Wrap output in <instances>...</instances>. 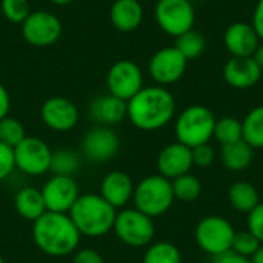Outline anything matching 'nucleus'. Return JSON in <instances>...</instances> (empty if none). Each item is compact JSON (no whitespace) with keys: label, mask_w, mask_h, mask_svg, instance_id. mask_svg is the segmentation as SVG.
<instances>
[{"label":"nucleus","mask_w":263,"mask_h":263,"mask_svg":"<svg viewBox=\"0 0 263 263\" xmlns=\"http://www.w3.org/2000/svg\"><path fill=\"white\" fill-rule=\"evenodd\" d=\"M126 117L140 131H157L176 114L174 96L165 86H143L126 102Z\"/></svg>","instance_id":"obj_1"},{"label":"nucleus","mask_w":263,"mask_h":263,"mask_svg":"<svg viewBox=\"0 0 263 263\" xmlns=\"http://www.w3.org/2000/svg\"><path fill=\"white\" fill-rule=\"evenodd\" d=\"M82 234L76 228L69 214L46 211L32 222V240L46 256L66 257L74 254L80 245Z\"/></svg>","instance_id":"obj_2"},{"label":"nucleus","mask_w":263,"mask_h":263,"mask_svg":"<svg viewBox=\"0 0 263 263\" xmlns=\"http://www.w3.org/2000/svg\"><path fill=\"white\" fill-rule=\"evenodd\" d=\"M82 236L102 237L112 231L117 210L100 194H80L68 213Z\"/></svg>","instance_id":"obj_3"},{"label":"nucleus","mask_w":263,"mask_h":263,"mask_svg":"<svg viewBox=\"0 0 263 263\" xmlns=\"http://www.w3.org/2000/svg\"><path fill=\"white\" fill-rule=\"evenodd\" d=\"M216 117L213 111L203 105H191L185 108L176 119L174 134L177 142L188 148L205 145L214 136Z\"/></svg>","instance_id":"obj_4"},{"label":"nucleus","mask_w":263,"mask_h":263,"mask_svg":"<svg viewBox=\"0 0 263 263\" xmlns=\"http://www.w3.org/2000/svg\"><path fill=\"white\" fill-rule=\"evenodd\" d=\"M174 200L171 180L160 174L148 176L134 186V208L151 219L163 216L173 206Z\"/></svg>","instance_id":"obj_5"},{"label":"nucleus","mask_w":263,"mask_h":263,"mask_svg":"<svg viewBox=\"0 0 263 263\" xmlns=\"http://www.w3.org/2000/svg\"><path fill=\"white\" fill-rule=\"evenodd\" d=\"M112 231L122 243L134 248L148 247L156 236L153 219L136 208L117 211Z\"/></svg>","instance_id":"obj_6"},{"label":"nucleus","mask_w":263,"mask_h":263,"mask_svg":"<svg viewBox=\"0 0 263 263\" xmlns=\"http://www.w3.org/2000/svg\"><path fill=\"white\" fill-rule=\"evenodd\" d=\"M154 17L159 28L176 39L194 29L196 12L190 0H159L154 8Z\"/></svg>","instance_id":"obj_7"},{"label":"nucleus","mask_w":263,"mask_h":263,"mask_svg":"<svg viewBox=\"0 0 263 263\" xmlns=\"http://www.w3.org/2000/svg\"><path fill=\"white\" fill-rule=\"evenodd\" d=\"M51 157L52 149L49 145L34 136H26L14 148L15 170L31 177L46 174L51 168Z\"/></svg>","instance_id":"obj_8"},{"label":"nucleus","mask_w":263,"mask_h":263,"mask_svg":"<svg viewBox=\"0 0 263 263\" xmlns=\"http://www.w3.org/2000/svg\"><path fill=\"white\" fill-rule=\"evenodd\" d=\"M234 234L236 231L227 219L208 216L197 223L196 242L205 253L216 257L231 250Z\"/></svg>","instance_id":"obj_9"},{"label":"nucleus","mask_w":263,"mask_h":263,"mask_svg":"<svg viewBox=\"0 0 263 263\" xmlns=\"http://www.w3.org/2000/svg\"><path fill=\"white\" fill-rule=\"evenodd\" d=\"M22 35L29 45L37 48L54 45L62 35V22L49 11H32L22 23Z\"/></svg>","instance_id":"obj_10"},{"label":"nucleus","mask_w":263,"mask_h":263,"mask_svg":"<svg viewBox=\"0 0 263 263\" xmlns=\"http://www.w3.org/2000/svg\"><path fill=\"white\" fill-rule=\"evenodd\" d=\"M108 92L128 102L143 88V72L137 63L123 59L111 65L106 74Z\"/></svg>","instance_id":"obj_11"},{"label":"nucleus","mask_w":263,"mask_h":263,"mask_svg":"<svg viewBox=\"0 0 263 263\" xmlns=\"http://www.w3.org/2000/svg\"><path fill=\"white\" fill-rule=\"evenodd\" d=\"M42 196L45 200L46 211L68 214L77 199L80 197L79 183L74 177L69 176H55L49 177L42 186Z\"/></svg>","instance_id":"obj_12"},{"label":"nucleus","mask_w":263,"mask_h":263,"mask_svg":"<svg viewBox=\"0 0 263 263\" xmlns=\"http://www.w3.org/2000/svg\"><path fill=\"white\" fill-rule=\"evenodd\" d=\"M186 65L188 60L176 49V46H166L153 54L148 63V72L159 86H168L183 77Z\"/></svg>","instance_id":"obj_13"},{"label":"nucleus","mask_w":263,"mask_h":263,"mask_svg":"<svg viewBox=\"0 0 263 263\" xmlns=\"http://www.w3.org/2000/svg\"><path fill=\"white\" fill-rule=\"evenodd\" d=\"M83 156L94 163L111 160L120 148V139L111 126H94L82 139Z\"/></svg>","instance_id":"obj_14"},{"label":"nucleus","mask_w":263,"mask_h":263,"mask_svg":"<svg viewBox=\"0 0 263 263\" xmlns=\"http://www.w3.org/2000/svg\"><path fill=\"white\" fill-rule=\"evenodd\" d=\"M40 117L49 129L55 133H68L77 126L80 112L72 100L62 96H54L43 102Z\"/></svg>","instance_id":"obj_15"},{"label":"nucleus","mask_w":263,"mask_h":263,"mask_svg":"<svg viewBox=\"0 0 263 263\" xmlns=\"http://www.w3.org/2000/svg\"><path fill=\"white\" fill-rule=\"evenodd\" d=\"M193 166V151L180 142L170 143L159 153L157 170L159 174L168 180H174L183 174H188Z\"/></svg>","instance_id":"obj_16"},{"label":"nucleus","mask_w":263,"mask_h":263,"mask_svg":"<svg viewBox=\"0 0 263 263\" xmlns=\"http://www.w3.org/2000/svg\"><path fill=\"white\" fill-rule=\"evenodd\" d=\"M223 43L233 57H253L260 39L251 23L234 22L223 34Z\"/></svg>","instance_id":"obj_17"},{"label":"nucleus","mask_w":263,"mask_h":263,"mask_svg":"<svg viewBox=\"0 0 263 263\" xmlns=\"http://www.w3.org/2000/svg\"><path fill=\"white\" fill-rule=\"evenodd\" d=\"M262 77V69L253 57H231L223 66L225 82L236 89H248Z\"/></svg>","instance_id":"obj_18"},{"label":"nucleus","mask_w":263,"mask_h":263,"mask_svg":"<svg viewBox=\"0 0 263 263\" xmlns=\"http://www.w3.org/2000/svg\"><path fill=\"white\" fill-rule=\"evenodd\" d=\"M134 182L129 174L123 171L108 173L100 183V196L116 210L123 208L129 200H133Z\"/></svg>","instance_id":"obj_19"},{"label":"nucleus","mask_w":263,"mask_h":263,"mask_svg":"<svg viewBox=\"0 0 263 263\" xmlns=\"http://www.w3.org/2000/svg\"><path fill=\"white\" fill-rule=\"evenodd\" d=\"M126 102L112 96L103 94L89 103V116L100 126H112L126 119Z\"/></svg>","instance_id":"obj_20"},{"label":"nucleus","mask_w":263,"mask_h":263,"mask_svg":"<svg viewBox=\"0 0 263 263\" xmlns=\"http://www.w3.org/2000/svg\"><path fill=\"white\" fill-rule=\"evenodd\" d=\"M109 18L116 29L131 32L143 22V6L139 0H116L109 9Z\"/></svg>","instance_id":"obj_21"},{"label":"nucleus","mask_w":263,"mask_h":263,"mask_svg":"<svg viewBox=\"0 0 263 263\" xmlns=\"http://www.w3.org/2000/svg\"><path fill=\"white\" fill-rule=\"evenodd\" d=\"M14 208L22 219L29 222H35L46 213L42 191L35 186H23L18 190L14 197Z\"/></svg>","instance_id":"obj_22"},{"label":"nucleus","mask_w":263,"mask_h":263,"mask_svg":"<svg viewBox=\"0 0 263 263\" xmlns=\"http://www.w3.org/2000/svg\"><path fill=\"white\" fill-rule=\"evenodd\" d=\"M220 159L227 170L234 173L245 171L254 160V149L242 139L234 143L222 145Z\"/></svg>","instance_id":"obj_23"},{"label":"nucleus","mask_w":263,"mask_h":263,"mask_svg":"<svg viewBox=\"0 0 263 263\" xmlns=\"http://www.w3.org/2000/svg\"><path fill=\"white\" fill-rule=\"evenodd\" d=\"M228 199L231 206L239 213H251L259 203L260 197L254 185L250 182H236L228 190Z\"/></svg>","instance_id":"obj_24"},{"label":"nucleus","mask_w":263,"mask_h":263,"mask_svg":"<svg viewBox=\"0 0 263 263\" xmlns=\"http://www.w3.org/2000/svg\"><path fill=\"white\" fill-rule=\"evenodd\" d=\"M242 139L253 148H263V105L253 108L242 122Z\"/></svg>","instance_id":"obj_25"},{"label":"nucleus","mask_w":263,"mask_h":263,"mask_svg":"<svg viewBox=\"0 0 263 263\" xmlns=\"http://www.w3.org/2000/svg\"><path fill=\"white\" fill-rule=\"evenodd\" d=\"M80 156L68 148H62L57 151H52L51 157V168L49 171L55 176H69L74 177V174L80 170Z\"/></svg>","instance_id":"obj_26"},{"label":"nucleus","mask_w":263,"mask_h":263,"mask_svg":"<svg viewBox=\"0 0 263 263\" xmlns=\"http://www.w3.org/2000/svg\"><path fill=\"white\" fill-rule=\"evenodd\" d=\"M176 49L186 59V60H194L200 57L206 48V40L202 32L191 29L186 31L185 34L179 35L176 39Z\"/></svg>","instance_id":"obj_27"},{"label":"nucleus","mask_w":263,"mask_h":263,"mask_svg":"<svg viewBox=\"0 0 263 263\" xmlns=\"http://www.w3.org/2000/svg\"><path fill=\"white\" fill-rule=\"evenodd\" d=\"M171 185H173L174 199H177L180 202H186V203L194 202L196 199H199V196L202 193L200 180L190 173L171 180Z\"/></svg>","instance_id":"obj_28"},{"label":"nucleus","mask_w":263,"mask_h":263,"mask_svg":"<svg viewBox=\"0 0 263 263\" xmlns=\"http://www.w3.org/2000/svg\"><path fill=\"white\" fill-rule=\"evenodd\" d=\"M143 263H182V254L170 242H156L145 251Z\"/></svg>","instance_id":"obj_29"},{"label":"nucleus","mask_w":263,"mask_h":263,"mask_svg":"<svg viewBox=\"0 0 263 263\" xmlns=\"http://www.w3.org/2000/svg\"><path fill=\"white\" fill-rule=\"evenodd\" d=\"M213 137H216L220 145H228L242 140V122L231 116L216 120Z\"/></svg>","instance_id":"obj_30"},{"label":"nucleus","mask_w":263,"mask_h":263,"mask_svg":"<svg viewBox=\"0 0 263 263\" xmlns=\"http://www.w3.org/2000/svg\"><path fill=\"white\" fill-rule=\"evenodd\" d=\"M25 137H26V131L20 120L9 117V116L0 120V142L14 149Z\"/></svg>","instance_id":"obj_31"},{"label":"nucleus","mask_w":263,"mask_h":263,"mask_svg":"<svg viewBox=\"0 0 263 263\" xmlns=\"http://www.w3.org/2000/svg\"><path fill=\"white\" fill-rule=\"evenodd\" d=\"M0 8L5 18L11 23H23L31 12L28 0H2Z\"/></svg>","instance_id":"obj_32"},{"label":"nucleus","mask_w":263,"mask_h":263,"mask_svg":"<svg viewBox=\"0 0 263 263\" xmlns=\"http://www.w3.org/2000/svg\"><path fill=\"white\" fill-rule=\"evenodd\" d=\"M262 243L250 233V231H240V233H236L234 234V239H233V245H231V250L240 256H245V257H251L260 247Z\"/></svg>","instance_id":"obj_33"},{"label":"nucleus","mask_w":263,"mask_h":263,"mask_svg":"<svg viewBox=\"0 0 263 263\" xmlns=\"http://www.w3.org/2000/svg\"><path fill=\"white\" fill-rule=\"evenodd\" d=\"M15 170L14 149L0 142V182L6 180Z\"/></svg>","instance_id":"obj_34"},{"label":"nucleus","mask_w":263,"mask_h":263,"mask_svg":"<svg viewBox=\"0 0 263 263\" xmlns=\"http://www.w3.org/2000/svg\"><path fill=\"white\" fill-rule=\"evenodd\" d=\"M191 151H193V163H194V166L208 168V166L213 165L216 154H214V149H213V146L210 143L191 148Z\"/></svg>","instance_id":"obj_35"},{"label":"nucleus","mask_w":263,"mask_h":263,"mask_svg":"<svg viewBox=\"0 0 263 263\" xmlns=\"http://www.w3.org/2000/svg\"><path fill=\"white\" fill-rule=\"evenodd\" d=\"M248 231L263 245V202L248 213Z\"/></svg>","instance_id":"obj_36"},{"label":"nucleus","mask_w":263,"mask_h":263,"mask_svg":"<svg viewBox=\"0 0 263 263\" xmlns=\"http://www.w3.org/2000/svg\"><path fill=\"white\" fill-rule=\"evenodd\" d=\"M72 263H105V260L94 248H82L74 253Z\"/></svg>","instance_id":"obj_37"},{"label":"nucleus","mask_w":263,"mask_h":263,"mask_svg":"<svg viewBox=\"0 0 263 263\" xmlns=\"http://www.w3.org/2000/svg\"><path fill=\"white\" fill-rule=\"evenodd\" d=\"M214 263H251L250 257H245V256H240L237 253H234L233 250L220 254V256H216L214 257Z\"/></svg>","instance_id":"obj_38"},{"label":"nucleus","mask_w":263,"mask_h":263,"mask_svg":"<svg viewBox=\"0 0 263 263\" xmlns=\"http://www.w3.org/2000/svg\"><path fill=\"white\" fill-rule=\"evenodd\" d=\"M253 28L256 29L259 39L263 42V0H259L253 14Z\"/></svg>","instance_id":"obj_39"},{"label":"nucleus","mask_w":263,"mask_h":263,"mask_svg":"<svg viewBox=\"0 0 263 263\" xmlns=\"http://www.w3.org/2000/svg\"><path fill=\"white\" fill-rule=\"evenodd\" d=\"M9 108H11V97H9V92L8 89L0 83V120L5 119L9 112Z\"/></svg>","instance_id":"obj_40"},{"label":"nucleus","mask_w":263,"mask_h":263,"mask_svg":"<svg viewBox=\"0 0 263 263\" xmlns=\"http://www.w3.org/2000/svg\"><path fill=\"white\" fill-rule=\"evenodd\" d=\"M253 60L259 65V68L263 71V43L257 46V49L253 54Z\"/></svg>","instance_id":"obj_41"},{"label":"nucleus","mask_w":263,"mask_h":263,"mask_svg":"<svg viewBox=\"0 0 263 263\" xmlns=\"http://www.w3.org/2000/svg\"><path fill=\"white\" fill-rule=\"evenodd\" d=\"M250 259H251V263H263V245L259 247V250Z\"/></svg>","instance_id":"obj_42"},{"label":"nucleus","mask_w":263,"mask_h":263,"mask_svg":"<svg viewBox=\"0 0 263 263\" xmlns=\"http://www.w3.org/2000/svg\"><path fill=\"white\" fill-rule=\"evenodd\" d=\"M51 3H54V5H59V6H63V5H69V3H72L74 0H49Z\"/></svg>","instance_id":"obj_43"},{"label":"nucleus","mask_w":263,"mask_h":263,"mask_svg":"<svg viewBox=\"0 0 263 263\" xmlns=\"http://www.w3.org/2000/svg\"><path fill=\"white\" fill-rule=\"evenodd\" d=\"M0 263H5V260H3V257L0 256Z\"/></svg>","instance_id":"obj_44"}]
</instances>
